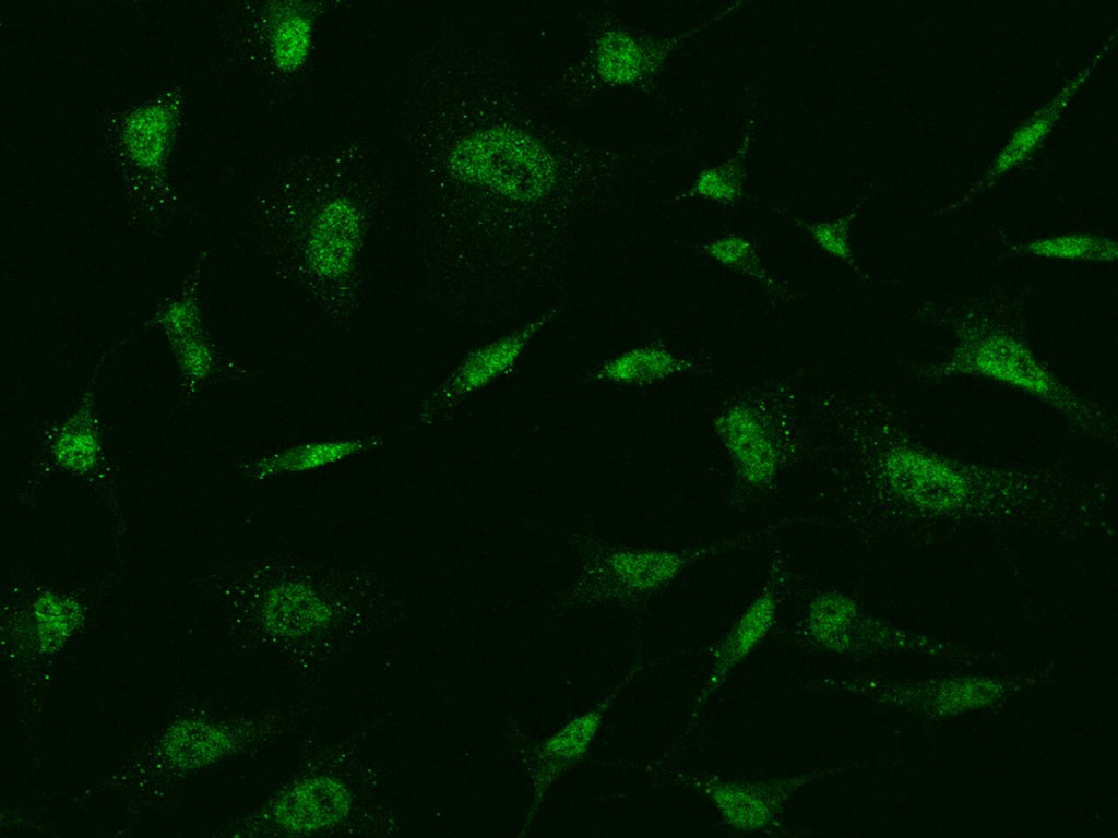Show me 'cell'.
<instances>
[{"label":"cell","instance_id":"8","mask_svg":"<svg viewBox=\"0 0 1118 838\" xmlns=\"http://www.w3.org/2000/svg\"><path fill=\"white\" fill-rule=\"evenodd\" d=\"M526 330L513 337L487 347L471 358L460 372V381L464 384L477 385L508 368L518 357L523 343L531 334Z\"/></svg>","mask_w":1118,"mask_h":838},{"label":"cell","instance_id":"9","mask_svg":"<svg viewBox=\"0 0 1118 838\" xmlns=\"http://www.w3.org/2000/svg\"><path fill=\"white\" fill-rule=\"evenodd\" d=\"M740 164L737 158L701 172L689 195L733 204L741 196Z\"/></svg>","mask_w":1118,"mask_h":838},{"label":"cell","instance_id":"10","mask_svg":"<svg viewBox=\"0 0 1118 838\" xmlns=\"http://www.w3.org/2000/svg\"><path fill=\"white\" fill-rule=\"evenodd\" d=\"M853 217V213H846L830 220H800V224L824 252L857 270L849 244V225Z\"/></svg>","mask_w":1118,"mask_h":838},{"label":"cell","instance_id":"4","mask_svg":"<svg viewBox=\"0 0 1118 838\" xmlns=\"http://www.w3.org/2000/svg\"><path fill=\"white\" fill-rule=\"evenodd\" d=\"M885 480L894 490L909 499L956 498L963 489L961 480L940 463L911 452L895 451L882 463Z\"/></svg>","mask_w":1118,"mask_h":838},{"label":"cell","instance_id":"2","mask_svg":"<svg viewBox=\"0 0 1118 838\" xmlns=\"http://www.w3.org/2000/svg\"><path fill=\"white\" fill-rule=\"evenodd\" d=\"M452 171L514 195L534 196L550 182L548 157L528 140L506 132L465 139L450 156Z\"/></svg>","mask_w":1118,"mask_h":838},{"label":"cell","instance_id":"1","mask_svg":"<svg viewBox=\"0 0 1118 838\" xmlns=\"http://www.w3.org/2000/svg\"><path fill=\"white\" fill-rule=\"evenodd\" d=\"M794 384L780 380L748 388L725 402L714 418L738 488L748 495L772 492L802 454Z\"/></svg>","mask_w":1118,"mask_h":838},{"label":"cell","instance_id":"5","mask_svg":"<svg viewBox=\"0 0 1118 838\" xmlns=\"http://www.w3.org/2000/svg\"><path fill=\"white\" fill-rule=\"evenodd\" d=\"M701 251L716 263L758 282L776 298H786V291L763 266L754 243L744 235L728 234L705 241Z\"/></svg>","mask_w":1118,"mask_h":838},{"label":"cell","instance_id":"11","mask_svg":"<svg viewBox=\"0 0 1118 838\" xmlns=\"http://www.w3.org/2000/svg\"><path fill=\"white\" fill-rule=\"evenodd\" d=\"M357 446L358 444L354 442L306 445L280 455L274 460H271V472H275L280 469L300 470L326 464L348 455Z\"/></svg>","mask_w":1118,"mask_h":838},{"label":"cell","instance_id":"6","mask_svg":"<svg viewBox=\"0 0 1118 838\" xmlns=\"http://www.w3.org/2000/svg\"><path fill=\"white\" fill-rule=\"evenodd\" d=\"M700 364L661 347L641 348L610 362L606 375L619 380H656L691 371Z\"/></svg>","mask_w":1118,"mask_h":838},{"label":"cell","instance_id":"3","mask_svg":"<svg viewBox=\"0 0 1118 838\" xmlns=\"http://www.w3.org/2000/svg\"><path fill=\"white\" fill-rule=\"evenodd\" d=\"M360 231L356 207L344 199L328 203L321 211L309 241L312 263L320 271H345Z\"/></svg>","mask_w":1118,"mask_h":838},{"label":"cell","instance_id":"7","mask_svg":"<svg viewBox=\"0 0 1118 838\" xmlns=\"http://www.w3.org/2000/svg\"><path fill=\"white\" fill-rule=\"evenodd\" d=\"M312 27L310 20L301 13H288L275 25L272 33V57L284 71L300 67L309 52Z\"/></svg>","mask_w":1118,"mask_h":838}]
</instances>
